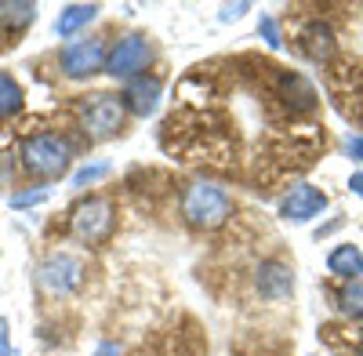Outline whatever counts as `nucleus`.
<instances>
[{
	"label": "nucleus",
	"mask_w": 363,
	"mask_h": 356,
	"mask_svg": "<svg viewBox=\"0 0 363 356\" xmlns=\"http://www.w3.org/2000/svg\"><path fill=\"white\" fill-rule=\"evenodd\" d=\"M106 37H84V40H69L58 55V66H62V77L69 80H87L106 69Z\"/></svg>",
	"instance_id": "nucleus-6"
},
{
	"label": "nucleus",
	"mask_w": 363,
	"mask_h": 356,
	"mask_svg": "<svg viewBox=\"0 0 363 356\" xmlns=\"http://www.w3.org/2000/svg\"><path fill=\"white\" fill-rule=\"evenodd\" d=\"M37 18V4H26V0H0V37H22L26 26H33Z\"/></svg>",
	"instance_id": "nucleus-9"
},
{
	"label": "nucleus",
	"mask_w": 363,
	"mask_h": 356,
	"mask_svg": "<svg viewBox=\"0 0 363 356\" xmlns=\"http://www.w3.org/2000/svg\"><path fill=\"white\" fill-rule=\"evenodd\" d=\"M229 215H233V200L218 186L193 182L186 193H182V218H186V226H193V229H218Z\"/></svg>",
	"instance_id": "nucleus-4"
},
{
	"label": "nucleus",
	"mask_w": 363,
	"mask_h": 356,
	"mask_svg": "<svg viewBox=\"0 0 363 356\" xmlns=\"http://www.w3.org/2000/svg\"><path fill=\"white\" fill-rule=\"evenodd\" d=\"M0 356H11V345H8V320H0Z\"/></svg>",
	"instance_id": "nucleus-17"
},
{
	"label": "nucleus",
	"mask_w": 363,
	"mask_h": 356,
	"mask_svg": "<svg viewBox=\"0 0 363 356\" xmlns=\"http://www.w3.org/2000/svg\"><path fill=\"white\" fill-rule=\"evenodd\" d=\"M80 273H84L80 258H73V255H51L40 265V284L48 291H55V294H66V291H73L80 284Z\"/></svg>",
	"instance_id": "nucleus-7"
},
{
	"label": "nucleus",
	"mask_w": 363,
	"mask_h": 356,
	"mask_svg": "<svg viewBox=\"0 0 363 356\" xmlns=\"http://www.w3.org/2000/svg\"><path fill=\"white\" fill-rule=\"evenodd\" d=\"M95 15H99V4H69L62 15H58L55 33L58 37H77L80 29H87L91 22H95Z\"/></svg>",
	"instance_id": "nucleus-10"
},
{
	"label": "nucleus",
	"mask_w": 363,
	"mask_h": 356,
	"mask_svg": "<svg viewBox=\"0 0 363 356\" xmlns=\"http://www.w3.org/2000/svg\"><path fill=\"white\" fill-rule=\"evenodd\" d=\"M95 356H116V345H113V342H102V345L95 349Z\"/></svg>",
	"instance_id": "nucleus-18"
},
{
	"label": "nucleus",
	"mask_w": 363,
	"mask_h": 356,
	"mask_svg": "<svg viewBox=\"0 0 363 356\" xmlns=\"http://www.w3.org/2000/svg\"><path fill=\"white\" fill-rule=\"evenodd\" d=\"M323 207V196L316 193V189H309V186H298L287 200H284V215L287 218H309V215H316Z\"/></svg>",
	"instance_id": "nucleus-11"
},
{
	"label": "nucleus",
	"mask_w": 363,
	"mask_h": 356,
	"mask_svg": "<svg viewBox=\"0 0 363 356\" xmlns=\"http://www.w3.org/2000/svg\"><path fill=\"white\" fill-rule=\"evenodd\" d=\"M109 174V164H91V167H80L73 174V186H91V182H99V178Z\"/></svg>",
	"instance_id": "nucleus-14"
},
{
	"label": "nucleus",
	"mask_w": 363,
	"mask_h": 356,
	"mask_svg": "<svg viewBox=\"0 0 363 356\" xmlns=\"http://www.w3.org/2000/svg\"><path fill=\"white\" fill-rule=\"evenodd\" d=\"M330 269H338V273H356V269H359L356 251H338L335 258H330Z\"/></svg>",
	"instance_id": "nucleus-15"
},
{
	"label": "nucleus",
	"mask_w": 363,
	"mask_h": 356,
	"mask_svg": "<svg viewBox=\"0 0 363 356\" xmlns=\"http://www.w3.org/2000/svg\"><path fill=\"white\" fill-rule=\"evenodd\" d=\"M18 160L22 171L29 178H40V182H51V178H62L73 164V145L66 135H55V131H40V135H29L18 145Z\"/></svg>",
	"instance_id": "nucleus-1"
},
{
	"label": "nucleus",
	"mask_w": 363,
	"mask_h": 356,
	"mask_svg": "<svg viewBox=\"0 0 363 356\" xmlns=\"http://www.w3.org/2000/svg\"><path fill=\"white\" fill-rule=\"evenodd\" d=\"M22 106H26L22 84H18L11 73H0V121H8V116L22 113Z\"/></svg>",
	"instance_id": "nucleus-12"
},
{
	"label": "nucleus",
	"mask_w": 363,
	"mask_h": 356,
	"mask_svg": "<svg viewBox=\"0 0 363 356\" xmlns=\"http://www.w3.org/2000/svg\"><path fill=\"white\" fill-rule=\"evenodd\" d=\"M73 113H77L80 131L91 142H106V138L120 135V128H124V102H120V95H109V91L80 95L73 102Z\"/></svg>",
	"instance_id": "nucleus-3"
},
{
	"label": "nucleus",
	"mask_w": 363,
	"mask_h": 356,
	"mask_svg": "<svg viewBox=\"0 0 363 356\" xmlns=\"http://www.w3.org/2000/svg\"><path fill=\"white\" fill-rule=\"evenodd\" d=\"M157 99H160V80L157 77H135L128 80L124 95H120V102H124V109H131L135 116H149L157 109Z\"/></svg>",
	"instance_id": "nucleus-8"
},
{
	"label": "nucleus",
	"mask_w": 363,
	"mask_h": 356,
	"mask_svg": "<svg viewBox=\"0 0 363 356\" xmlns=\"http://www.w3.org/2000/svg\"><path fill=\"white\" fill-rule=\"evenodd\" d=\"M40 200H48V193H44V189H33V193H18V196H11V207H29V204H40Z\"/></svg>",
	"instance_id": "nucleus-16"
},
{
	"label": "nucleus",
	"mask_w": 363,
	"mask_h": 356,
	"mask_svg": "<svg viewBox=\"0 0 363 356\" xmlns=\"http://www.w3.org/2000/svg\"><path fill=\"white\" fill-rule=\"evenodd\" d=\"M69 233L87 247H106L116 233V204L102 193L80 200L69 211Z\"/></svg>",
	"instance_id": "nucleus-2"
},
{
	"label": "nucleus",
	"mask_w": 363,
	"mask_h": 356,
	"mask_svg": "<svg viewBox=\"0 0 363 356\" xmlns=\"http://www.w3.org/2000/svg\"><path fill=\"white\" fill-rule=\"evenodd\" d=\"M157 58V48L145 33H128L124 40H116V48L106 58V73L116 80H135L149 69V62Z\"/></svg>",
	"instance_id": "nucleus-5"
},
{
	"label": "nucleus",
	"mask_w": 363,
	"mask_h": 356,
	"mask_svg": "<svg viewBox=\"0 0 363 356\" xmlns=\"http://www.w3.org/2000/svg\"><path fill=\"white\" fill-rule=\"evenodd\" d=\"M258 287H262V294H284L287 291V273L280 269V265H265L262 277H258Z\"/></svg>",
	"instance_id": "nucleus-13"
}]
</instances>
